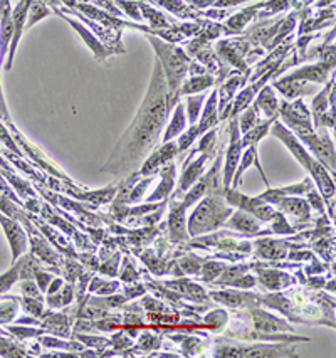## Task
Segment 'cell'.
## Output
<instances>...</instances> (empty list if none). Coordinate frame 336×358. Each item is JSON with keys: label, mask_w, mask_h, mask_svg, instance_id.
<instances>
[{"label": "cell", "mask_w": 336, "mask_h": 358, "mask_svg": "<svg viewBox=\"0 0 336 358\" xmlns=\"http://www.w3.org/2000/svg\"><path fill=\"white\" fill-rule=\"evenodd\" d=\"M10 9V0H0V12Z\"/></svg>", "instance_id": "836d02e7"}, {"label": "cell", "mask_w": 336, "mask_h": 358, "mask_svg": "<svg viewBox=\"0 0 336 358\" xmlns=\"http://www.w3.org/2000/svg\"><path fill=\"white\" fill-rule=\"evenodd\" d=\"M0 116H2V118H6L7 122H9V113H7V106H6V101H3L2 90H0Z\"/></svg>", "instance_id": "d6a6232c"}, {"label": "cell", "mask_w": 336, "mask_h": 358, "mask_svg": "<svg viewBox=\"0 0 336 358\" xmlns=\"http://www.w3.org/2000/svg\"><path fill=\"white\" fill-rule=\"evenodd\" d=\"M214 85V78L209 76V74H204V76H193L190 81H187L184 86H180L178 90V96L180 94H195L200 93V91L207 90Z\"/></svg>", "instance_id": "e0dca14e"}, {"label": "cell", "mask_w": 336, "mask_h": 358, "mask_svg": "<svg viewBox=\"0 0 336 358\" xmlns=\"http://www.w3.org/2000/svg\"><path fill=\"white\" fill-rule=\"evenodd\" d=\"M240 131L246 133L251 130V128H254L257 123H259V120H257V110L254 106L249 108V110H246L242 113V116H240Z\"/></svg>", "instance_id": "484cf974"}, {"label": "cell", "mask_w": 336, "mask_h": 358, "mask_svg": "<svg viewBox=\"0 0 336 358\" xmlns=\"http://www.w3.org/2000/svg\"><path fill=\"white\" fill-rule=\"evenodd\" d=\"M232 227L242 229V231H256L257 224L252 219H249L247 214L240 212V214L234 215V219H232Z\"/></svg>", "instance_id": "83f0119b"}, {"label": "cell", "mask_w": 336, "mask_h": 358, "mask_svg": "<svg viewBox=\"0 0 336 358\" xmlns=\"http://www.w3.org/2000/svg\"><path fill=\"white\" fill-rule=\"evenodd\" d=\"M198 136H200L198 127H197V124H192V127H190V130L184 133V135H180V138H178V141H177L178 150H187L190 147V145L193 143L195 140L198 138Z\"/></svg>", "instance_id": "4316f807"}, {"label": "cell", "mask_w": 336, "mask_h": 358, "mask_svg": "<svg viewBox=\"0 0 336 358\" xmlns=\"http://www.w3.org/2000/svg\"><path fill=\"white\" fill-rule=\"evenodd\" d=\"M214 143H215V130L205 131L204 138H202L200 143H198V152L210 153L214 148Z\"/></svg>", "instance_id": "f1b7e54d"}, {"label": "cell", "mask_w": 336, "mask_h": 358, "mask_svg": "<svg viewBox=\"0 0 336 358\" xmlns=\"http://www.w3.org/2000/svg\"><path fill=\"white\" fill-rule=\"evenodd\" d=\"M20 291H22V293H24V296L37 298V291H36L34 282H31V281H22V285H20Z\"/></svg>", "instance_id": "4dcf8cb0"}, {"label": "cell", "mask_w": 336, "mask_h": 358, "mask_svg": "<svg viewBox=\"0 0 336 358\" xmlns=\"http://www.w3.org/2000/svg\"><path fill=\"white\" fill-rule=\"evenodd\" d=\"M240 155H242V141H240L239 122L232 120L231 123V141L226 155V170H224V185L229 187L232 178H234L235 170H238Z\"/></svg>", "instance_id": "5b68a950"}, {"label": "cell", "mask_w": 336, "mask_h": 358, "mask_svg": "<svg viewBox=\"0 0 336 358\" xmlns=\"http://www.w3.org/2000/svg\"><path fill=\"white\" fill-rule=\"evenodd\" d=\"M39 2L49 3V6H57V3H61V0H39Z\"/></svg>", "instance_id": "e575fe53"}, {"label": "cell", "mask_w": 336, "mask_h": 358, "mask_svg": "<svg viewBox=\"0 0 336 358\" xmlns=\"http://www.w3.org/2000/svg\"><path fill=\"white\" fill-rule=\"evenodd\" d=\"M68 22L71 24V26H73L74 29H76L78 32H80L82 39H85V43L88 44L91 49H93V52H94V54H96V57H98V59H106V56H108V51H106V49L103 48V45H101V41H98L96 37H94L93 34H91V32L86 31V29L82 27L80 22H76V20H73V19H68Z\"/></svg>", "instance_id": "2e32d148"}, {"label": "cell", "mask_w": 336, "mask_h": 358, "mask_svg": "<svg viewBox=\"0 0 336 358\" xmlns=\"http://www.w3.org/2000/svg\"><path fill=\"white\" fill-rule=\"evenodd\" d=\"M168 113L167 83H165L160 62L155 61V69H153V76L143 105L128 130L116 143L106 164L101 166V172L123 177L135 170L140 162L148 153H152Z\"/></svg>", "instance_id": "6da1fadb"}, {"label": "cell", "mask_w": 336, "mask_h": 358, "mask_svg": "<svg viewBox=\"0 0 336 358\" xmlns=\"http://www.w3.org/2000/svg\"><path fill=\"white\" fill-rule=\"evenodd\" d=\"M49 9L45 7V3L39 2V0H31V6L27 10V19H26V27H32L34 24L39 22L41 19L48 17Z\"/></svg>", "instance_id": "d6986e66"}, {"label": "cell", "mask_w": 336, "mask_h": 358, "mask_svg": "<svg viewBox=\"0 0 336 358\" xmlns=\"http://www.w3.org/2000/svg\"><path fill=\"white\" fill-rule=\"evenodd\" d=\"M275 86L289 99L300 96L302 93H309L308 87L302 86L301 81H293V79H281V81L276 83Z\"/></svg>", "instance_id": "ac0fdd59"}, {"label": "cell", "mask_w": 336, "mask_h": 358, "mask_svg": "<svg viewBox=\"0 0 336 358\" xmlns=\"http://www.w3.org/2000/svg\"><path fill=\"white\" fill-rule=\"evenodd\" d=\"M150 44L155 49L156 61L160 62L161 71H163L165 83H167V103L172 110L177 105L178 90H180L182 81H184L187 71L190 68V59L180 48L161 43L155 37H150Z\"/></svg>", "instance_id": "7a4b0ae2"}, {"label": "cell", "mask_w": 336, "mask_h": 358, "mask_svg": "<svg viewBox=\"0 0 336 358\" xmlns=\"http://www.w3.org/2000/svg\"><path fill=\"white\" fill-rule=\"evenodd\" d=\"M17 280H19L17 266H14V268L9 269L7 273L0 274V294L7 293V291L14 286V282H17Z\"/></svg>", "instance_id": "d4e9b609"}, {"label": "cell", "mask_w": 336, "mask_h": 358, "mask_svg": "<svg viewBox=\"0 0 336 358\" xmlns=\"http://www.w3.org/2000/svg\"><path fill=\"white\" fill-rule=\"evenodd\" d=\"M173 182H175V165L167 164L165 165V169L161 170V182H160L159 189H156L155 192L150 195L148 202L160 201V199L168 197V194L172 192V189H173Z\"/></svg>", "instance_id": "5bb4252c"}, {"label": "cell", "mask_w": 336, "mask_h": 358, "mask_svg": "<svg viewBox=\"0 0 336 358\" xmlns=\"http://www.w3.org/2000/svg\"><path fill=\"white\" fill-rule=\"evenodd\" d=\"M189 3H192L193 7H198V9H204V7H210L217 3V0H187Z\"/></svg>", "instance_id": "1f68e13d"}, {"label": "cell", "mask_w": 336, "mask_h": 358, "mask_svg": "<svg viewBox=\"0 0 336 358\" xmlns=\"http://www.w3.org/2000/svg\"><path fill=\"white\" fill-rule=\"evenodd\" d=\"M29 6H31V0H19V3L15 6V9L12 10V26H14V34H12V41L9 45V59H7L3 68L7 71H10L12 68V62H14V56L15 51H17V45L20 37H22L24 27H26V19H27V10Z\"/></svg>", "instance_id": "8992f818"}, {"label": "cell", "mask_w": 336, "mask_h": 358, "mask_svg": "<svg viewBox=\"0 0 336 358\" xmlns=\"http://www.w3.org/2000/svg\"><path fill=\"white\" fill-rule=\"evenodd\" d=\"M204 99H205L204 94H202V96H197V98L187 99V106L189 108H185V111H189V123L195 124V122L198 120V116H200L202 105H204Z\"/></svg>", "instance_id": "cb8c5ba5"}, {"label": "cell", "mask_w": 336, "mask_h": 358, "mask_svg": "<svg viewBox=\"0 0 336 358\" xmlns=\"http://www.w3.org/2000/svg\"><path fill=\"white\" fill-rule=\"evenodd\" d=\"M217 91H214L212 94H210V98L207 99L205 103V108H204V113L200 116V123L197 124L198 127V131H200V135H204L205 131H209L210 128H214L215 124L219 122V116H217Z\"/></svg>", "instance_id": "4fadbf2b"}, {"label": "cell", "mask_w": 336, "mask_h": 358, "mask_svg": "<svg viewBox=\"0 0 336 358\" xmlns=\"http://www.w3.org/2000/svg\"><path fill=\"white\" fill-rule=\"evenodd\" d=\"M17 301L15 299H3L0 301V323H6V322H12L17 315Z\"/></svg>", "instance_id": "7402d4cb"}, {"label": "cell", "mask_w": 336, "mask_h": 358, "mask_svg": "<svg viewBox=\"0 0 336 358\" xmlns=\"http://www.w3.org/2000/svg\"><path fill=\"white\" fill-rule=\"evenodd\" d=\"M210 153H202L200 157L197 158L195 162H187L185 164V170H184V175H182V180H180V185H178V192H189L190 187H192L195 182L200 178L202 172H204V166H205V162L209 160Z\"/></svg>", "instance_id": "30bf717a"}, {"label": "cell", "mask_w": 336, "mask_h": 358, "mask_svg": "<svg viewBox=\"0 0 336 358\" xmlns=\"http://www.w3.org/2000/svg\"><path fill=\"white\" fill-rule=\"evenodd\" d=\"M259 7H261V3H257V6H252L251 9L239 12V14H235L234 17H231L229 20H227V26L234 29V31H240V29H244V26H246L249 20L252 19V15H254V12H257Z\"/></svg>", "instance_id": "ffe728a7"}, {"label": "cell", "mask_w": 336, "mask_h": 358, "mask_svg": "<svg viewBox=\"0 0 336 358\" xmlns=\"http://www.w3.org/2000/svg\"><path fill=\"white\" fill-rule=\"evenodd\" d=\"M152 2H156L160 3V6H163L165 9H168L172 14H177V15H192V10L189 9V7L185 6L182 0H152Z\"/></svg>", "instance_id": "603a6c76"}, {"label": "cell", "mask_w": 336, "mask_h": 358, "mask_svg": "<svg viewBox=\"0 0 336 358\" xmlns=\"http://www.w3.org/2000/svg\"><path fill=\"white\" fill-rule=\"evenodd\" d=\"M333 66V59L328 62H321L318 66H308V68L296 71V73L289 74L284 79H293V81H314V83H325L328 78V71Z\"/></svg>", "instance_id": "8fae6325"}, {"label": "cell", "mask_w": 336, "mask_h": 358, "mask_svg": "<svg viewBox=\"0 0 336 358\" xmlns=\"http://www.w3.org/2000/svg\"><path fill=\"white\" fill-rule=\"evenodd\" d=\"M256 110H261L265 116L269 118H276L277 116V99L272 94V90L269 86H265L259 93V98L256 101Z\"/></svg>", "instance_id": "9a60e30c"}, {"label": "cell", "mask_w": 336, "mask_h": 358, "mask_svg": "<svg viewBox=\"0 0 336 358\" xmlns=\"http://www.w3.org/2000/svg\"><path fill=\"white\" fill-rule=\"evenodd\" d=\"M140 9H142L143 12V17H147L148 20H150V24L153 27H167L168 26V20L167 17H165L163 14H160L159 10L152 9L150 6H147V3H138Z\"/></svg>", "instance_id": "44dd1931"}, {"label": "cell", "mask_w": 336, "mask_h": 358, "mask_svg": "<svg viewBox=\"0 0 336 358\" xmlns=\"http://www.w3.org/2000/svg\"><path fill=\"white\" fill-rule=\"evenodd\" d=\"M185 128H187L185 106L182 105V103H177L175 111H173V115H172V122H170L167 130H165V135L161 140H163V143L172 141L173 138H177V136H180L182 133L185 131Z\"/></svg>", "instance_id": "7c38bea8"}, {"label": "cell", "mask_w": 336, "mask_h": 358, "mask_svg": "<svg viewBox=\"0 0 336 358\" xmlns=\"http://www.w3.org/2000/svg\"><path fill=\"white\" fill-rule=\"evenodd\" d=\"M231 210L227 209V207H224L221 201H217V199L214 197H207L205 201L195 209L192 219H190V234L198 236L204 234L207 231H214V229L222 226L224 220H226Z\"/></svg>", "instance_id": "277c9868"}, {"label": "cell", "mask_w": 336, "mask_h": 358, "mask_svg": "<svg viewBox=\"0 0 336 358\" xmlns=\"http://www.w3.org/2000/svg\"><path fill=\"white\" fill-rule=\"evenodd\" d=\"M0 224H2L3 232H6L7 239L10 243V249H12V259H19V256L26 251L27 248V237L24 234L22 227L19 226L15 220H12L6 215L0 214Z\"/></svg>", "instance_id": "9c48e42d"}, {"label": "cell", "mask_w": 336, "mask_h": 358, "mask_svg": "<svg viewBox=\"0 0 336 358\" xmlns=\"http://www.w3.org/2000/svg\"><path fill=\"white\" fill-rule=\"evenodd\" d=\"M301 138L314 153H316L318 158L323 162V164L330 166L331 170H335L333 143H331L330 138H328L325 133L318 135V133L311 131V133H306V135H301Z\"/></svg>", "instance_id": "ba28073f"}, {"label": "cell", "mask_w": 336, "mask_h": 358, "mask_svg": "<svg viewBox=\"0 0 336 358\" xmlns=\"http://www.w3.org/2000/svg\"><path fill=\"white\" fill-rule=\"evenodd\" d=\"M118 3L123 7L124 10L128 12V15H130V17H133V19L142 17V15L138 14V9H140L138 2H123V0H118Z\"/></svg>", "instance_id": "f546056e"}, {"label": "cell", "mask_w": 336, "mask_h": 358, "mask_svg": "<svg viewBox=\"0 0 336 358\" xmlns=\"http://www.w3.org/2000/svg\"><path fill=\"white\" fill-rule=\"evenodd\" d=\"M177 152H178V147L173 140L163 143L159 150L152 152V155L143 162V165L140 166V175H142V177L153 175L156 170L161 169V166L167 165L168 162L177 155Z\"/></svg>", "instance_id": "52a82bcc"}, {"label": "cell", "mask_w": 336, "mask_h": 358, "mask_svg": "<svg viewBox=\"0 0 336 358\" xmlns=\"http://www.w3.org/2000/svg\"><path fill=\"white\" fill-rule=\"evenodd\" d=\"M272 131H275V136H277V138L288 145V148L291 150V152L294 153V157L300 160V164L305 166V169L308 170L311 175H313L314 180H316V184L319 185V190L325 194L326 199H330L331 195L335 194V185H333V180L330 178V175H328V172L325 170V166L319 164L316 158L311 157L309 153L301 147V143L296 140V136L286 130L283 124L276 123L275 130Z\"/></svg>", "instance_id": "3957f363"}]
</instances>
